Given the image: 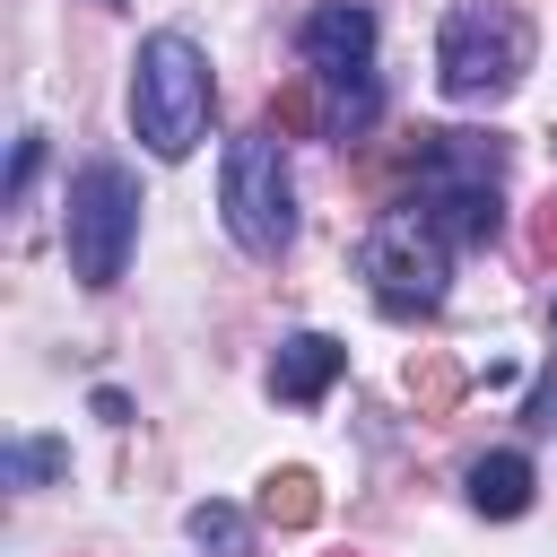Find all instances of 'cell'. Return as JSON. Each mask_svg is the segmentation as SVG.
Segmentation results:
<instances>
[{"label":"cell","mask_w":557,"mask_h":557,"mask_svg":"<svg viewBox=\"0 0 557 557\" xmlns=\"http://www.w3.org/2000/svg\"><path fill=\"white\" fill-rule=\"evenodd\" d=\"M505 139L496 131H418V191L400 209H418L453 252L496 244L505 226Z\"/></svg>","instance_id":"cell-1"},{"label":"cell","mask_w":557,"mask_h":557,"mask_svg":"<svg viewBox=\"0 0 557 557\" xmlns=\"http://www.w3.org/2000/svg\"><path fill=\"white\" fill-rule=\"evenodd\" d=\"M131 131L165 165L209 139V52L183 26H165V35L139 44V61H131Z\"/></svg>","instance_id":"cell-2"},{"label":"cell","mask_w":557,"mask_h":557,"mask_svg":"<svg viewBox=\"0 0 557 557\" xmlns=\"http://www.w3.org/2000/svg\"><path fill=\"white\" fill-rule=\"evenodd\" d=\"M531 70V17L513 0H453L435 26V78L453 104H496Z\"/></svg>","instance_id":"cell-3"},{"label":"cell","mask_w":557,"mask_h":557,"mask_svg":"<svg viewBox=\"0 0 557 557\" xmlns=\"http://www.w3.org/2000/svg\"><path fill=\"white\" fill-rule=\"evenodd\" d=\"M296 52L331 87V139L374 131V113H383V87H374V9L366 0H322L296 26Z\"/></svg>","instance_id":"cell-4"},{"label":"cell","mask_w":557,"mask_h":557,"mask_svg":"<svg viewBox=\"0 0 557 557\" xmlns=\"http://www.w3.org/2000/svg\"><path fill=\"white\" fill-rule=\"evenodd\" d=\"M218 209H226L235 252H252V261H278V252L296 244V174H287L278 131H244V139L226 148Z\"/></svg>","instance_id":"cell-5"},{"label":"cell","mask_w":557,"mask_h":557,"mask_svg":"<svg viewBox=\"0 0 557 557\" xmlns=\"http://www.w3.org/2000/svg\"><path fill=\"white\" fill-rule=\"evenodd\" d=\"M61 244H70V270L87 287H113L131 270V244H139V174L122 157H87L70 174V218H61Z\"/></svg>","instance_id":"cell-6"},{"label":"cell","mask_w":557,"mask_h":557,"mask_svg":"<svg viewBox=\"0 0 557 557\" xmlns=\"http://www.w3.org/2000/svg\"><path fill=\"white\" fill-rule=\"evenodd\" d=\"M357 278L374 287L383 313H435V305H444V278H453V244H444L418 209H392V218L366 226Z\"/></svg>","instance_id":"cell-7"},{"label":"cell","mask_w":557,"mask_h":557,"mask_svg":"<svg viewBox=\"0 0 557 557\" xmlns=\"http://www.w3.org/2000/svg\"><path fill=\"white\" fill-rule=\"evenodd\" d=\"M339 366H348V348H339L331 331H287L278 357H270V400L305 409V400H322V392L339 383Z\"/></svg>","instance_id":"cell-8"},{"label":"cell","mask_w":557,"mask_h":557,"mask_svg":"<svg viewBox=\"0 0 557 557\" xmlns=\"http://www.w3.org/2000/svg\"><path fill=\"white\" fill-rule=\"evenodd\" d=\"M470 505H479L487 522L531 513V461H522V453H479V461H470Z\"/></svg>","instance_id":"cell-9"},{"label":"cell","mask_w":557,"mask_h":557,"mask_svg":"<svg viewBox=\"0 0 557 557\" xmlns=\"http://www.w3.org/2000/svg\"><path fill=\"white\" fill-rule=\"evenodd\" d=\"M261 522H278V531H305V522H322V487H313V470H270L261 479Z\"/></svg>","instance_id":"cell-10"},{"label":"cell","mask_w":557,"mask_h":557,"mask_svg":"<svg viewBox=\"0 0 557 557\" xmlns=\"http://www.w3.org/2000/svg\"><path fill=\"white\" fill-rule=\"evenodd\" d=\"M400 383H409V400H418V418H453V400H461V366H453L444 348H418Z\"/></svg>","instance_id":"cell-11"},{"label":"cell","mask_w":557,"mask_h":557,"mask_svg":"<svg viewBox=\"0 0 557 557\" xmlns=\"http://www.w3.org/2000/svg\"><path fill=\"white\" fill-rule=\"evenodd\" d=\"M183 522H191V540H200L209 557H244V513H235V505H218V496H209V505H191Z\"/></svg>","instance_id":"cell-12"},{"label":"cell","mask_w":557,"mask_h":557,"mask_svg":"<svg viewBox=\"0 0 557 557\" xmlns=\"http://www.w3.org/2000/svg\"><path fill=\"white\" fill-rule=\"evenodd\" d=\"M313 87H322L313 70H305V78H287V87L270 96V122H278V131H313V113H322V104H313Z\"/></svg>","instance_id":"cell-13"},{"label":"cell","mask_w":557,"mask_h":557,"mask_svg":"<svg viewBox=\"0 0 557 557\" xmlns=\"http://www.w3.org/2000/svg\"><path fill=\"white\" fill-rule=\"evenodd\" d=\"M61 461H70L61 444H35V435H17V444H9V479H17V487H35V479H52Z\"/></svg>","instance_id":"cell-14"},{"label":"cell","mask_w":557,"mask_h":557,"mask_svg":"<svg viewBox=\"0 0 557 557\" xmlns=\"http://www.w3.org/2000/svg\"><path fill=\"white\" fill-rule=\"evenodd\" d=\"M35 165H44V131H17V157H9V200H26Z\"/></svg>","instance_id":"cell-15"},{"label":"cell","mask_w":557,"mask_h":557,"mask_svg":"<svg viewBox=\"0 0 557 557\" xmlns=\"http://www.w3.org/2000/svg\"><path fill=\"white\" fill-rule=\"evenodd\" d=\"M531 252H540V261H557V191L531 209Z\"/></svg>","instance_id":"cell-16"},{"label":"cell","mask_w":557,"mask_h":557,"mask_svg":"<svg viewBox=\"0 0 557 557\" xmlns=\"http://www.w3.org/2000/svg\"><path fill=\"white\" fill-rule=\"evenodd\" d=\"M339 557H357V548H339Z\"/></svg>","instance_id":"cell-17"},{"label":"cell","mask_w":557,"mask_h":557,"mask_svg":"<svg viewBox=\"0 0 557 557\" xmlns=\"http://www.w3.org/2000/svg\"><path fill=\"white\" fill-rule=\"evenodd\" d=\"M104 9H122V0H104Z\"/></svg>","instance_id":"cell-18"},{"label":"cell","mask_w":557,"mask_h":557,"mask_svg":"<svg viewBox=\"0 0 557 557\" xmlns=\"http://www.w3.org/2000/svg\"><path fill=\"white\" fill-rule=\"evenodd\" d=\"M548 322H557V313H548Z\"/></svg>","instance_id":"cell-19"}]
</instances>
